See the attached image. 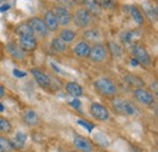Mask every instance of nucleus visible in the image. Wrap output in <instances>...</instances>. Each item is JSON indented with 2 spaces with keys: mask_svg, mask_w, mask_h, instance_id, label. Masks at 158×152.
I'll use <instances>...</instances> for the list:
<instances>
[{
  "mask_svg": "<svg viewBox=\"0 0 158 152\" xmlns=\"http://www.w3.org/2000/svg\"><path fill=\"white\" fill-rule=\"evenodd\" d=\"M72 21L74 22V24L78 27V28H88L93 21V16L84 9V7H80L76 11L74 16H72Z\"/></svg>",
  "mask_w": 158,
  "mask_h": 152,
  "instance_id": "obj_4",
  "label": "nucleus"
},
{
  "mask_svg": "<svg viewBox=\"0 0 158 152\" xmlns=\"http://www.w3.org/2000/svg\"><path fill=\"white\" fill-rule=\"evenodd\" d=\"M108 55V49L105 44L102 43H98V44H94L91 48H90V53H89V58L91 62H95V63H101L103 62Z\"/></svg>",
  "mask_w": 158,
  "mask_h": 152,
  "instance_id": "obj_3",
  "label": "nucleus"
},
{
  "mask_svg": "<svg viewBox=\"0 0 158 152\" xmlns=\"http://www.w3.org/2000/svg\"><path fill=\"white\" fill-rule=\"evenodd\" d=\"M60 38L62 39L64 43H67V44H69V43H72L76 37H77V33L74 32V31H72V29H62L61 32H60Z\"/></svg>",
  "mask_w": 158,
  "mask_h": 152,
  "instance_id": "obj_25",
  "label": "nucleus"
},
{
  "mask_svg": "<svg viewBox=\"0 0 158 152\" xmlns=\"http://www.w3.org/2000/svg\"><path fill=\"white\" fill-rule=\"evenodd\" d=\"M90 44L88 43V41H79L78 44L74 46V49H73V51H74V54L77 55L78 57H88L89 56V53H90Z\"/></svg>",
  "mask_w": 158,
  "mask_h": 152,
  "instance_id": "obj_17",
  "label": "nucleus"
},
{
  "mask_svg": "<svg viewBox=\"0 0 158 152\" xmlns=\"http://www.w3.org/2000/svg\"><path fill=\"white\" fill-rule=\"evenodd\" d=\"M31 73H32V76L34 77V79L37 80V83L39 84L43 89L50 88V85H51V78H50L49 74H46L45 72H43L39 68H32L31 70Z\"/></svg>",
  "mask_w": 158,
  "mask_h": 152,
  "instance_id": "obj_10",
  "label": "nucleus"
},
{
  "mask_svg": "<svg viewBox=\"0 0 158 152\" xmlns=\"http://www.w3.org/2000/svg\"><path fill=\"white\" fill-rule=\"evenodd\" d=\"M85 7V10L94 17V16H100L102 14V9L100 6L99 0H84V4H83Z\"/></svg>",
  "mask_w": 158,
  "mask_h": 152,
  "instance_id": "obj_14",
  "label": "nucleus"
},
{
  "mask_svg": "<svg viewBox=\"0 0 158 152\" xmlns=\"http://www.w3.org/2000/svg\"><path fill=\"white\" fill-rule=\"evenodd\" d=\"M4 96H5V88L0 84V99H2Z\"/></svg>",
  "mask_w": 158,
  "mask_h": 152,
  "instance_id": "obj_36",
  "label": "nucleus"
},
{
  "mask_svg": "<svg viewBox=\"0 0 158 152\" xmlns=\"http://www.w3.org/2000/svg\"><path fill=\"white\" fill-rule=\"evenodd\" d=\"M73 145L80 152H94V145H93V142L88 137H84V136H81L79 134L74 135V137H73Z\"/></svg>",
  "mask_w": 158,
  "mask_h": 152,
  "instance_id": "obj_9",
  "label": "nucleus"
},
{
  "mask_svg": "<svg viewBox=\"0 0 158 152\" xmlns=\"http://www.w3.org/2000/svg\"><path fill=\"white\" fill-rule=\"evenodd\" d=\"M23 122L28 125V127H35L38 125L40 122V118H39V114L37 111L32 110V108H28L23 112V117H22Z\"/></svg>",
  "mask_w": 158,
  "mask_h": 152,
  "instance_id": "obj_13",
  "label": "nucleus"
},
{
  "mask_svg": "<svg viewBox=\"0 0 158 152\" xmlns=\"http://www.w3.org/2000/svg\"><path fill=\"white\" fill-rule=\"evenodd\" d=\"M134 32L133 31H127V32H124V33H122V36H120V38H122V41H124V43H127V44H131L133 43V39H134Z\"/></svg>",
  "mask_w": 158,
  "mask_h": 152,
  "instance_id": "obj_31",
  "label": "nucleus"
},
{
  "mask_svg": "<svg viewBox=\"0 0 158 152\" xmlns=\"http://www.w3.org/2000/svg\"><path fill=\"white\" fill-rule=\"evenodd\" d=\"M6 50L7 53L16 60H23L26 57V51H23L20 48V45L15 43H7L6 44Z\"/></svg>",
  "mask_w": 158,
  "mask_h": 152,
  "instance_id": "obj_16",
  "label": "nucleus"
},
{
  "mask_svg": "<svg viewBox=\"0 0 158 152\" xmlns=\"http://www.w3.org/2000/svg\"><path fill=\"white\" fill-rule=\"evenodd\" d=\"M113 108L119 114H123V116H133V114L136 112L135 106L130 101H128V100H120V99H116L113 101Z\"/></svg>",
  "mask_w": 158,
  "mask_h": 152,
  "instance_id": "obj_6",
  "label": "nucleus"
},
{
  "mask_svg": "<svg viewBox=\"0 0 158 152\" xmlns=\"http://www.w3.org/2000/svg\"><path fill=\"white\" fill-rule=\"evenodd\" d=\"M78 124H80V125H83V127H85V128L88 129V132H93V130H94V125H93L91 123L86 122V120L79 119V120H78Z\"/></svg>",
  "mask_w": 158,
  "mask_h": 152,
  "instance_id": "obj_32",
  "label": "nucleus"
},
{
  "mask_svg": "<svg viewBox=\"0 0 158 152\" xmlns=\"http://www.w3.org/2000/svg\"><path fill=\"white\" fill-rule=\"evenodd\" d=\"M94 85H95V89L98 90L100 95L106 96V97H113L118 93L117 84L113 80H111L108 78H105V77L98 78L94 82Z\"/></svg>",
  "mask_w": 158,
  "mask_h": 152,
  "instance_id": "obj_1",
  "label": "nucleus"
},
{
  "mask_svg": "<svg viewBox=\"0 0 158 152\" xmlns=\"http://www.w3.org/2000/svg\"><path fill=\"white\" fill-rule=\"evenodd\" d=\"M14 150L12 142L10 139L0 136V152H11Z\"/></svg>",
  "mask_w": 158,
  "mask_h": 152,
  "instance_id": "obj_26",
  "label": "nucleus"
},
{
  "mask_svg": "<svg viewBox=\"0 0 158 152\" xmlns=\"http://www.w3.org/2000/svg\"><path fill=\"white\" fill-rule=\"evenodd\" d=\"M12 130V125L9 119L0 117V134H10Z\"/></svg>",
  "mask_w": 158,
  "mask_h": 152,
  "instance_id": "obj_27",
  "label": "nucleus"
},
{
  "mask_svg": "<svg viewBox=\"0 0 158 152\" xmlns=\"http://www.w3.org/2000/svg\"><path fill=\"white\" fill-rule=\"evenodd\" d=\"M145 7H146L145 12H146L147 17L150 19V21H153V22H156V21H157V19H158L157 9H156V7H152V6H145Z\"/></svg>",
  "mask_w": 158,
  "mask_h": 152,
  "instance_id": "obj_28",
  "label": "nucleus"
},
{
  "mask_svg": "<svg viewBox=\"0 0 158 152\" xmlns=\"http://www.w3.org/2000/svg\"><path fill=\"white\" fill-rule=\"evenodd\" d=\"M44 23H45V26H46V28H48V31L49 32H56L57 29H59V23H57V19L55 17V15H54V12L52 11H48L45 15H44Z\"/></svg>",
  "mask_w": 158,
  "mask_h": 152,
  "instance_id": "obj_15",
  "label": "nucleus"
},
{
  "mask_svg": "<svg viewBox=\"0 0 158 152\" xmlns=\"http://www.w3.org/2000/svg\"><path fill=\"white\" fill-rule=\"evenodd\" d=\"M26 140H27V135L24 133H22V132L16 133L14 140H11L14 149H19V150L23 149V147H24V144H26Z\"/></svg>",
  "mask_w": 158,
  "mask_h": 152,
  "instance_id": "obj_20",
  "label": "nucleus"
},
{
  "mask_svg": "<svg viewBox=\"0 0 158 152\" xmlns=\"http://www.w3.org/2000/svg\"><path fill=\"white\" fill-rule=\"evenodd\" d=\"M125 82L130 85V87H133V88H143V85H145V83H143V80L141 79V78H139V77L134 76V74H127L125 76Z\"/></svg>",
  "mask_w": 158,
  "mask_h": 152,
  "instance_id": "obj_22",
  "label": "nucleus"
},
{
  "mask_svg": "<svg viewBox=\"0 0 158 152\" xmlns=\"http://www.w3.org/2000/svg\"><path fill=\"white\" fill-rule=\"evenodd\" d=\"M130 53L134 56V58L139 62V65H143L147 67L152 65V58L150 56V54L147 53L145 46H142L141 44L131 43L130 44Z\"/></svg>",
  "mask_w": 158,
  "mask_h": 152,
  "instance_id": "obj_2",
  "label": "nucleus"
},
{
  "mask_svg": "<svg viewBox=\"0 0 158 152\" xmlns=\"http://www.w3.org/2000/svg\"><path fill=\"white\" fill-rule=\"evenodd\" d=\"M51 46L56 53H64L67 50V43H64L60 37H55L52 39Z\"/></svg>",
  "mask_w": 158,
  "mask_h": 152,
  "instance_id": "obj_24",
  "label": "nucleus"
},
{
  "mask_svg": "<svg viewBox=\"0 0 158 152\" xmlns=\"http://www.w3.org/2000/svg\"><path fill=\"white\" fill-rule=\"evenodd\" d=\"M129 11H130V16L135 21V23L139 24V26H142L143 22H145V19H143V16H142V12L140 11V9H139L138 6H135V5L130 6V10Z\"/></svg>",
  "mask_w": 158,
  "mask_h": 152,
  "instance_id": "obj_21",
  "label": "nucleus"
},
{
  "mask_svg": "<svg viewBox=\"0 0 158 152\" xmlns=\"http://www.w3.org/2000/svg\"><path fill=\"white\" fill-rule=\"evenodd\" d=\"M16 33L19 34V37H22V36H35L34 31L31 28V26L27 22L21 23L20 26L16 28Z\"/></svg>",
  "mask_w": 158,
  "mask_h": 152,
  "instance_id": "obj_23",
  "label": "nucleus"
},
{
  "mask_svg": "<svg viewBox=\"0 0 158 152\" xmlns=\"http://www.w3.org/2000/svg\"><path fill=\"white\" fill-rule=\"evenodd\" d=\"M19 45L23 51L28 53V51H34L37 49L38 41H37L35 36H22V37H20Z\"/></svg>",
  "mask_w": 158,
  "mask_h": 152,
  "instance_id": "obj_12",
  "label": "nucleus"
},
{
  "mask_svg": "<svg viewBox=\"0 0 158 152\" xmlns=\"http://www.w3.org/2000/svg\"><path fill=\"white\" fill-rule=\"evenodd\" d=\"M4 110H5V108H4V105H1V103H0V112H2Z\"/></svg>",
  "mask_w": 158,
  "mask_h": 152,
  "instance_id": "obj_40",
  "label": "nucleus"
},
{
  "mask_svg": "<svg viewBox=\"0 0 158 152\" xmlns=\"http://www.w3.org/2000/svg\"><path fill=\"white\" fill-rule=\"evenodd\" d=\"M90 113H91V116H93L96 120H100V122H106V120L110 118V112H108V110H107L103 105L99 103V102L91 103V106H90Z\"/></svg>",
  "mask_w": 158,
  "mask_h": 152,
  "instance_id": "obj_8",
  "label": "nucleus"
},
{
  "mask_svg": "<svg viewBox=\"0 0 158 152\" xmlns=\"http://www.w3.org/2000/svg\"><path fill=\"white\" fill-rule=\"evenodd\" d=\"M9 9H10V5H2V6H0V12H5Z\"/></svg>",
  "mask_w": 158,
  "mask_h": 152,
  "instance_id": "obj_35",
  "label": "nucleus"
},
{
  "mask_svg": "<svg viewBox=\"0 0 158 152\" xmlns=\"http://www.w3.org/2000/svg\"><path fill=\"white\" fill-rule=\"evenodd\" d=\"M99 4H100V6H101L102 10H103V9H106V10H111V9L116 7V5H117L116 0H99Z\"/></svg>",
  "mask_w": 158,
  "mask_h": 152,
  "instance_id": "obj_30",
  "label": "nucleus"
},
{
  "mask_svg": "<svg viewBox=\"0 0 158 152\" xmlns=\"http://www.w3.org/2000/svg\"><path fill=\"white\" fill-rule=\"evenodd\" d=\"M134 99L143 106H152L155 103V95L143 88H136L133 91Z\"/></svg>",
  "mask_w": 158,
  "mask_h": 152,
  "instance_id": "obj_5",
  "label": "nucleus"
},
{
  "mask_svg": "<svg viewBox=\"0 0 158 152\" xmlns=\"http://www.w3.org/2000/svg\"><path fill=\"white\" fill-rule=\"evenodd\" d=\"M14 76L16 77V78H23V77H26V72H22L20 70H14Z\"/></svg>",
  "mask_w": 158,
  "mask_h": 152,
  "instance_id": "obj_33",
  "label": "nucleus"
},
{
  "mask_svg": "<svg viewBox=\"0 0 158 152\" xmlns=\"http://www.w3.org/2000/svg\"><path fill=\"white\" fill-rule=\"evenodd\" d=\"M108 48H110L111 53L113 54V56H120L122 53H123L122 46H119L118 44L114 43V41H110V43H108Z\"/></svg>",
  "mask_w": 158,
  "mask_h": 152,
  "instance_id": "obj_29",
  "label": "nucleus"
},
{
  "mask_svg": "<svg viewBox=\"0 0 158 152\" xmlns=\"http://www.w3.org/2000/svg\"><path fill=\"white\" fill-rule=\"evenodd\" d=\"M153 91H155V94H157V82L153 83Z\"/></svg>",
  "mask_w": 158,
  "mask_h": 152,
  "instance_id": "obj_39",
  "label": "nucleus"
},
{
  "mask_svg": "<svg viewBox=\"0 0 158 152\" xmlns=\"http://www.w3.org/2000/svg\"><path fill=\"white\" fill-rule=\"evenodd\" d=\"M83 38L85 39V41H88V43H95V44H98L100 43V40L102 39V34H101V32H100L99 29H88V31H85L84 32V34H83Z\"/></svg>",
  "mask_w": 158,
  "mask_h": 152,
  "instance_id": "obj_19",
  "label": "nucleus"
},
{
  "mask_svg": "<svg viewBox=\"0 0 158 152\" xmlns=\"http://www.w3.org/2000/svg\"><path fill=\"white\" fill-rule=\"evenodd\" d=\"M27 23L31 26V28L34 31V33L39 34L41 37H46L49 34V31H48L44 21L39 17H32L27 21Z\"/></svg>",
  "mask_w": 158,
  "mask_h": 152,
  "instance_id": "obj_11",
  "label": "nucleus"
},
{
  "mask_svg": "<svg viewBox=\"0 0 158 152\" xmlns=\"http://www.w3.org/2000/svg\"><path fill=\"white\" fill-rule=\"evenodd\" d=\"M73 2H76V4H78V5H83L84 4V0H72Z\"/></svg>",
  "mask_w": 158,
  "mask_h": 152,
  "instance_id": "obj_37",
  "label": "nucleus"
},
{
  "mask_svg": "<svg viewBox=\"0 0 158 152\" xmlns=\"http://www.w3.org/2000/svg\"><path fill=\"white\" fill-rule=\"evenodd\" d=\"M71 105H72V106H74L76 108H79V107H81V102L79 101L78 99H74V100L71 102Z\"/></svg>",
  "mask_w": 158,
  "mask_h": 152,
  "instance_id": "obj_34",
  "label": "nucleus"
},
{
  "mask_svg": "<svg viewBox=\"0 0 158 152\" xmlns=\"http://www.w3.org/2000/svg\"><path fill=\"white\" fill-rule=\"evenodd\" d=\"M130 63H131L133 66H138V65H139V62L136 61V60H135V58H133V60L130 61Z\"/></svg>",
  "mask_w": 158,
  "mask_h": 152,
  "instance_id": "obj_38",
  "label": "nucleus"
},
{
  "mask_svg": "<svg viewBox=\"0 0 158 152\" xmlns=\"http://www.w3.org/2000/svg\"><path fill=\"white\" fill-rule=\"evenodd\" d=\"M52 12L57 19L59 26H68L72 22V14L64 6H56Z\"/></svg>",
  "mask_w": 158,
  "mask_h": 152,
  "instance_id": "obj_7",
  "label": "nucleus"
},
{
  "mask_svg": "<svg viewBox=\"0 0 158 152\" xmlns=\"http://www.w3.org/2000/svg\"><path fill=\"white\" fill-rule=\"evenodd\" d=\"M66 91L72 97H74V99H78V97H80L84 94L83 88L79 85L78 83H76V82H68L66 84Z\"/></svg>",
  "mask_w": 158,
  "mask_h": 152,
  "instance_id": "obj_18",
  "label": "nucleus"
}]
</instances>
